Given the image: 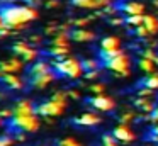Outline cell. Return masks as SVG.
<instances>
[{"mask_svg": "<svg viewBox=\"0 0 158 146\" xmlns=\"http://www.w3.org/2000/svg\"><path fill=\"white\" fill-rule=\"evenodd\" d=\"M151 134H158V126H155V127L151 129Z\"/></svg>", "mask_w": 158, "mask_h": 146, "instance_id": "44", "label": "cell"}, {"mask_svg": "<svg viewBox=\"0 0 158 146\" xmlns=\"http://www.w3.org/2000/svg\"><path fill=\"white\" fill-rule=\"evenodd\" d=\"M82 68H83V73L85 71H92V70H99L102 65H100L99 60H82Z\"/></svg>", "mask_w": 158, "mask_h": 146, "instance_id": "20", "label": "cell"}, {"mask_svg": "<svg viewBox=\"0 0 158 146\" xmlns=\"http://www.w3.org/2000/svg\"><path fill=\"white\" fill-rule=\"evenodd\" d=\"M56 78V73L53 70L46 71V73H41L38 77H32V78H26V83L29 87H34V88H44L48 83H51L53 80Z\"/></svg>", "mask_w": 158, "mask_h": 146, "instance_id": "7", "label": "cell"}, {"mask_svg": "<svg viewBox=\"0 0 158 146\" xmlns=\"http://www.w3.org/2000/svg\"><path fill=\"white\" fill-rule=\"evenodd\" d=\"M150 121L151 122H158V107H155L153 112H150Z\"/></svg>", "mask_w": 158, "mask_h": 146, "instance_id": "38", "label": "cell"}, {"mask_svg": "<svg viewBox=\"0 0 158 146\" xmlns=\"http://www.w3.org/2000/svg\"><path fill=\"white\" fill-rule=\"evenodd\" d=\"M119 9L126 12L127 15H134V14H143L144 7L138 2H129V3H119Z\"/></svg>", "mask_w": 158, "mask_h": 146, "instance_id": "15", "label": "cell"}, {"mask_svg": "<svg viewBox=\"0 0 158 146\" xmlns=\"http://www.w3.org/2000/svg\"><path fill=\"white\" fill-rule=\"evenodd\" d=\"M63 109H65V105L55 102L53 98H49V100H44V102H41V104L34 105V112H36V114H41V115H44V117H55V115H60L63 112Z\"/></svg>", "mask_w": 158, "mask_h": 146, "instance_id": "5", "label": "cell"}, {"mask_svg": "<svg viewBox=\"0 0 158 146\" xmlns=\"http://www.w3.org/2000/svg\"><path fill=\"white\" fill-rule=\"evenodd\" d=\"M109 22L112 24V26H121V24H124L126 20H124V19H110Z\"/></svg>", "mask_w": 158, "mask_h": 146, "instance_id": "40", "label": "cell"}, {"mask_svg": "<svg viewBox=\"0 0 158 146\" xmlns=\"http://www.w3.org/2000/svg\"><path fill=\"white\" fill-rule=\"evenodd\" d=\"M138 66H139L143 71H146V73H151V71L155 70V61H151V60H148V58L141 56V60L138 61Z\"/></svg>", "mask_w": 158, "mask_h": 146, "instance_id": "22", "label": "cell"}, {"mask_svg": "<svg viewBox=\"0 0 158 146\" xmlns=\"http://www.w3.org/2000/svg\"><path fill=\"white\" fill-rule=\"evenodd\" d=\"M90 90H92L94 94H102V92H104V85L102 83H94L92 87H90Z\"/></svg>", "mask_w": 158, "mask_h": 146, "instance_id": "35", "label": "cell"}, {"mask_svg": "<svg viewBox=\"0 0 158 146\" xmlns=\"http://www.w3.org/2000/svg\"><path fill=\"white\" fill-rule=\"evenodd\" d=\"M27 49H31V46H29L27 43H22V41H19V43H14V46H12V51H14L15 54H24Z\"/></svg>", "mask_w": 158, "mask_h": 146, "instance_id": "24", "label": "cell"}, {"mask_svg": "<svg viewBox=\"0 0 158 146\" xmlns=\"http://www.w3.org/2000/svg\"><path fill=\"white\" fill-rule=\"evenodd\" d=\"M114 134H104L102 136V144L104 146H117V143L114 141Z\"/></svg>", "mask_w": 158, "mask_h": 146, "instance_id": "27", "label": "cell"}, {"mask_svg": "<svg viewBox=\"0 0 158 146\" xmlns=\"http://www.w3.org/2000/svg\"><path fill=\"white\" fill-rule=\"evenodd\" d=\"M97 75H99V70L85 71V78H87V80H92V78H97Z\"/></svg>", "mask_w": 158, "mask_h": 146, "instance_id": "37", "label": "cell"}, {"mask_svg": "<svg viewBox=\"0 0 158 146\" xmlns=\"http://www.w3.org/2000/svg\"><path fill=\"white\" fill-rule=\"evenodd\" d=\"M49 70H53L51 68V65L49 63H46V61H36V63H32L31 66L27 68V77L26 78H32V77H38V75H41V73H46V71H49Z\"/></svg>", "mask_w": 158, "mask_h": 146, "instance_id": "10", "label": "cell"}, {"mask_svg": "<svg viewBox=\"0 0 158 146\" xmlns=\"http://www.w3.org/2000/svg\"><path fill=\"white\" fill-rule=\"evenodd\" d=\"M90 2V0H72V5H77V7H85V3Z\"/></svg>", "mask_w": 158, "mask_h": 146, "instance_id": "39", "label": "cell"}, {"mask_svg": "<svg viewBox=\"0 0 158 146\" xmlns=\"http://www.w3.org/2000/svg\"><path fill=\"white\" fill-rule=\"evenodd\" d=\"M117 48H119V39L114 36L104 37L100 41V49H117Z\"/></svg>", "mask_w": 158, "mask_h": 146, "instance_id": "19", "label": "cell"}, {"mask_svg": "<svg viewBox=\"0 0 158 146\" xmlns=\"http://www.w3.org/2000/svg\"><path fill=\"white\" fill-rule=\"evenodd\" d=\"M134 32H136V36H139V37H148L150 36V29H148L146 26H144V24H141V26H136V29H134Z\"/></svg>", "mask_w": 158, "mask_h": 146, "instance_id": "25", "label": "cell"}, {"mask_svg": "<svg viewBox=\"0 0 158 146\" xmlns=\"http://www.w3.org/2000/svg\"><path fill=\"white\" fill-rule=\"evenodd\" d=\"M7 127L10 132H21V131L34 132V131H38V127H39V121L34 114H31V115H14V117L7 122Z\"/></svg>", "mask_w": 158, "mask_h": 146, "instance_id": "3", "label": "cell"}, {"mask_svg": "<svg viewBox=\"0 0 158 146\" xmlns=\"http://www.w3.org/2000/svg\"><path fill=\"white\" fill-rule=\"evenodd\" d=\"M99 122H100V117H97L95 114H90V112L82 114L73 119V124H77V126H95Z\"/></svg>", "mask_w": 158, "mask_h": 146, "instance_id": "12", "label": "cell"}, {"mask_svg": "<svg viewBox=\"0 0 158 146\" xmlns=\"http://www.w3.org/2000/svg\"><path fill=\"white\" fill-rule=\"evenodd\" d=\"M36 56H38V51L31 48V49H27L24 54H22V60H24V61H32Z\"/></svg>", "mask_w": 158, "mask_h": 146, "instance_id": "28", "label": "cell"}, {"mask_svg": "<svg viewBox=\"0 0 158 146\" xmlns=\"http://www.w3.org/2000/svg\"><path fill=\"white\" fill-rule=\"evenodd\" d=\"M100 65L104 68H107V70L116 71L117 77H129V58L124 53H119L117 56L110 58V60L102 61Z\"/></svg>", "mask_w": 158, "mask_h": 146, "instance_id": "4", "label": "cell"}, {"mask_svg": "<svg viewBox=\"0 0 158 146\" xmlns=\"http://www.w3.org/2000/svg\"><path fill=\"white\" fill-rule=\"evenodd\" d=\"M85 102L90 105V107L95 109V111H112V109L116 107V102H114L110 97L102 95V94H97L95 97L87 98Z\"/></svg>", "mask_w": 158, "mask_h": 146, "instance_id": "6", "label": "cell"}, {"mask_svg": "<svg viewBox=\"0 0 158 146\" xmlns=\"http://www.w3.org/2000/svg\"><path fill=\"white\" fill-rule=\"evenodd\" d=\"M22 68V63L19 60H9V61H0V73H14Z\"/></svg>", "mask_w": 158, "mask_h": 146, "instance_id": "14", "label": "cell"}, {"mask_svg": "<svg viewBox=\"0 0 158 146\" xmlns=\"http://www.w3.org/2000/svg\"><path fill=\"white\" fill-rule=\"evenodd\" d=\"M14 115V111H10V109H4V111H0V117H12Z\"/></svg>", "mask_w": 158, "mask_h": 146, "instance_id": "36", "label": "cell"}, {"mask_svg": "<svg viewBox=\"0 0 158 146\" xmlns=\"http://www.w3.org/2000/svg\"><path fill=\"white\" fill-rule=\"evenodd\" d=\"M0 85L12 88V90H21L22 88V81L14 73H0Z\"/></svg>", "mask_w": 158, "mask_h": 146, "instance_id": "8", "label": "cell"}, {"mask_svg": "<svg viewBox=\"0 0 158 146\" xmlns=\"http://www.w3.org/2000/svg\"><path fill=\"white\" fill-rule=\"evenodd\" d=\"M136 87H148V88L156 90L158 88V73H150L146 78H143V80L138 81Z\"/></svg>", "mask_w": 158, "mask_h": 146, "instance_id": "16", "label": "cell"}, {"mask_svg": "<svg viewBox=\"0 0 158 146\" xmlns=\"http://www.w3.org/2000/svg\"><path fill=\"white\" fill-rule=\"evenodd\" d=\"M58 146H78V143H77L75 139H72V138H66V139L58 141Z\"/></svg>", "mask_w": 158, "mask_h": 146, "instance_id": "31", "label": "cell"}, {"mask_svg": "<svg viewBox=\"0 0 158 146\" xmlns=\"http://www.w3.org/2000/svg\"><path fill=\"white\" fill-rule=\"evenodd\" d=\"M94 17H83V19H78V20H73V26H85L92 20Z\"/></svg>", "mask_w": 158, "mask_h": 146, "instance_id": "34", "label": "cell"}, {"mask_svg": "<svg viewBox=\"0 0 158 146\" xmlns=\"http://www.w3.org/2000/svg\"><path fill=\"white\" fill-rule=\"evenodd\" d=\"M66 97H68V94H65V92H56V94H53L51 98L61 105H66Z\"/></svg>", "mask_w": 158, "mask_h": 146, "instance_id": "26", "label": "cell"}, {"mask_svg": "<svg viewBox=\"0 0 158 146\" xmlns=\"http://www.w3.org/2000/svg\"><path fill=\"white\" fill-rule=\"evenodd\" d=\"M94 37H95V34L90 32V31H85V29H73V31H70V39L77 41V43L92 41Z\"/></svg>", "mask_w": 158, "mask_h": 146, "instance_id": "13", "label": "cell"}, {"mask_svg": "<svg viewBox=\"0 0 158 146\" xmlns=\"http://www.w3.org/2000/svg\"><path fill=\"white\" fill-rule=\"evenodd\" d=\"M112 134L117 141H123V143H131L134 139V134H133V131L127 127V124H119L112 131Z\"/></svg>", "mask_w": 158, "mask_h": 146, "instance_id": "9", "label": "cell"}, {"mask_svg": "<svg viewBox=\"0 0 158 146\" xmlns=\"http://www.w3.org/2000/svg\"><path fill=\"white\" fill-rule=\"evenodd\" d=\"M46 7L48 9H55V7H58V2L56 0H49V2H46Z\"/></svg>", "mask_w": 158, "mask_h": 146, "instance_id": "41", "label": "cell"}, {"mask_svg": "<svg viewBox=\"0 0 158 146\" xmlns=\"http://www.w3.org/2000/svg\"><path fill=\"white\" fill-rule=\"evenodd\" d=\"M126 24H129V26H141V24L144 22V15H141V14H134V15H127L126 19Z\"/></svg>", "mask_w": 158, "mask_h": 146, "instance_id": "23", "label": "cell"}, {"mask_svg": "<svg viewBox=\"0 0 158 146\" xmlns=\"http://www.w3.org/2000/svg\"><path fill=\"white\" fill-rule=\"evenodd\" d=\"M0 15L4 17L5 27L9 29H22L27 22L34 20L38 17V12L31 7H19V5H10L5 3L4 7H0Z\"/></svg>", "mask_w": 158, "mask_h": 146, "instance_id": "1", "label": "cell"}, {"mask_svg": "<svg viewBox=\"0 0 158 146\" xmlns=\"http://www.w3.org/2000/svg\"><path fill=\"white\" fill-rule=\"evenodd\" d=\"M14 139L10 136H0V146H12Z\"/></svg>", "mask_w": 158, "mask_h": 146, "instance_id": "32", "label": "cell"}, {"mask_svg": "<svg viewBox=\"0 0 158 146\" xmlns=\"http://www.w3.org/2000/svg\"><path fill=\"white\" fill-rule=\"evenodd\" d=\"M134 105H136L138 109H141L143 112H146V114L153 112V109H155L153 102H151L148 97H138L136 100H134Z\"/></svg>", "mask_w": 158, "mask_h": 146, "instance_id": "17", "label": "cell"}, {"mask_svg": "<svg viewBox=\"0 0 158 146\" xmlns=\"http://www.w3.org/2000/svg\"><path fill=\"white\" fill-rule=\"evenodd\" d=\"M138 95H139V97H151V95H153V88L141 87L139 90H138Z\"/></svg>", "mask_w": 158, "mask_h": 146, "instance_id": "30", "label": "cell"}, {"mask_svg": "<svg viewBox=\"0 0 158 146\" xmlns=\"http://www.w3.org/2000/svg\"><path fill=\"white\" fill-rule=\"evenodd\" d=\"M0 124H2V117H0Z\"/></svg>", "mask_w": 158, "mask_h": 146, "instance_id": "46", "label": "cell"}, {"mask_svg": "<svg viewBox=\"0 0 158 146\" xmlns=\"http://www.w3.org/2000/svg\"><path fill=\"white\" fill-rule=\"evenodd\" d=\"M44 54L53 56V58L66 56V54H68V46H56V44H51V48H49V49H46Z\"/></svg>", "mask_w": 158, "mask_h": 146, "instance_id": "18", "label": "cell"}, {"mask_svg": "<svg viewBox=\"0 0 158 146\" xmlns=\"http://www.w3.org/2000/svg\"><path fill=\"white\" fill-rule=\"evenodd\" d=\"M2 27H5V22H4V17L0 15V29H2Z\"/></svg>", "mask_w": 158, "mask_h": 146, "instance_id": "43", "label": "cell"}, {"mask_svg": "<svg viewBox=\"0 0 158 146\" xmlns=\"http://www.w3.org/2000/svg\"><path fill=\"white\" fill-rule=\"evenodd\" d=\"M141 56L148 58V60H151V61H155V60H156V54H155L151 49H143V51H141Z\"/></svg>", "mask_w": 158, "mask_h": 146, "instance_id": "33", "label": "cell"}, {"mask_svg": "<svg viewBox=\"0 0 158 146\" xmlns=\"http://www.w3.org/2000/svg\"><path fill=\"white\" fill-rule=\"evenodd\" d=\"M153 2H155V5H158V0H153Z\"/></svg>", "mask_w": 158, "mask_h": 146, "instance_id": "45", "label": "cell"}, {"mask_svg": "<svg viewBox=\"0 0 158 146\" xmlns=\"http://www.w3.org/2000/svg\"><path fill=\"white\" fill-rule=\"evenodd\" d=\"M144 26L150 29L151 34H156L158 32V19H155L153 15H144Z\"/></svg>", "mask_w": 158, "mask_h": 146, "instance_id": "21", "label": "cell"}, {"mask_svg": "<svg viewBox=\"0 0 158 146\" xmlns=\"http://www.w3.org/2000/svg\"><path fill=\"white\" fill-rule=\"evenodd\" d=\"M51 68L56 73V77H66V78H78L83 73L82 63L75 60V58H55L51 61Z\"/></svg>", "mask_w": 158, "mask_h": 146, "instance_id": "2", "label": "cell"}, {"mask_svg": "<svg viewBox=\"0 0 158 146\" xmlns=\"http://www.w3.org/2000/svg\"><path fill=\"white\" fill-rule=\"evenodd\" d=\"M117 119H119L121 124H127V122H131V121L134 119V114H131V112H124V114L119 115Z\"/></svg>", "mask_w": 158, "mask_h": 146, "instance_id": "29", "label": "cell"}, {"mask_svg": "<svg viewBox=\"0 0 158 146\" xmlns=\"http://www.w3.org/2000/svg\"><path fill=\"white\" fill-rule=\"evenodd\" d=\"M12 111H14V115H31L34 114V105L29 100H19Z\"/></svg>", "mask_w": 158, "mask_h": 146, "instance_id": "11", "label": "cell"}, {"mask_svg": "<svg viewBox=\"0 0 158 146\" xmlns=\"http://www.w3.org/2000/svg\"><path fill=\"white\" fill-rule=\"evenodd\" d=\"M66 94H68V97H72V98H78V97H80L78 92H75V90H68Z\"/></svg>", "mask_w": 158, "mask_h": 146, "instance_id": "42", "label": "cell"}]
</instances>
